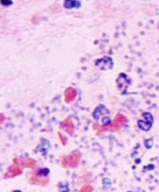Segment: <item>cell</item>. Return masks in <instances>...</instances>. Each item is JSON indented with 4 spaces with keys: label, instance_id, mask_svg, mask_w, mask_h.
Listing matches in <instances>:
<instances>
[{
    "label": "cell",
    "instance_id": "1",
    "mask_svg": "<svg viewBox=\"0 0 159 192\" xmlns=\"http://www.w3.org/2000/svg\"><path fill=\"white\" fill-rule=\"evenodd\" d=\"M127 118L125 115H122V114H118L115 116L113 122L110 124H109L107 126H100L98 125V128H94L98 132H104L106 130H110V131H118L120 128L123 125H125L127 123Z\"/></svg>",
    "mask_w": 159,
    "mask_h": 192
},
{
    "label": "cell",
    "instance_id": "2",
    "mask_svg": "<svg viewBox=\"0 0 159 192\" xmlns=\"http://www.w3.org/2000/svg\"><path fill=\"white\" fill-rule=\"evenodd\" d=\"M81 160V154L78 150H73L70 155L62 159L61 165L63 168H74L78 167Z\"/></svg>",
    "mask_w": 159,
    "mask_h": 192
},
{
    "label": "cell",
    "instance_id": "3",
    "mask_svg": "<svg viewBox=\"0 0 159 192\" xmlns=\"http://www.w3.org/2000/svg\"><path fill=\"white\" fill-rule=\"evenodd\" d=\"M23 167H27L26 160H24V162H23L21 160L15 159L13 165L8 169V173L6 174V177H13L18 176L20 174H21Z\"/></svg>",
    "mask_w": 159,
    "mask_h": 192
},
{
    "label": "cell",
    "instance_id": "4",
    "mask_svg": "<svg viewBox=\"0 0 159 192\" xmlns=\"http://www.w3.org/2000/svg\"><path fill=\"white\" fill-rule=\"evenodd\" d=\"M93 117L97 120H100V118L102 117V123H104V126L110 124V119L109 117V111L104 106L97 107L93 112Z\"/></svg>",
    "mask_w": 159,
    "mask_h": 192
},
{
    "label": "cell",
    "instance_id": "5",
    "mask_svg": "<svg viewBox=\"0 0 159 192\" xmlns=\"http://www.w3.org/2000/svg\"><path fill=\"white\" fill-rule=\"evenodd\" d=\"M144 120H140L138 121V126L139 128L143 131H148L151 128L154 122V117L150 113H144L143 114Z\"/></svg>",
    "mask_w": 159,
    "mask_h": 192
},
{
    "label": "cell",
    "instance_id": "6",
    "mask_svg": "<svg viewBox=\"0 0 159 192\" xmlns=\"http://www.w3.org/2000/svg\"><path fill=\"white\" fill-rule=\"evenodd\" d=\"M60 128L70 135L74 133V125H73V121L70 120V118L65 119L63 122L60 123Z\"/></svg>",
    "mask_w": 159,
    "mask_h": 192
},
{
    "label": "cell",
    "instance_id": "7",
    "mask_svg": "<svg viewBox=\"0 0 159 192\" xmlns=\"http://www.w3.org/2000/svg\"><path fill=\"white\" fill-rule=\"evenodd\" d=\"M49 182V179L48 177H43V176H40L35 173V174L34 176H32L31 179H30V183L34 185H38V186H47Z\"/></svg>",
    "mask_w": 159,
    "mask_h": 192
},
{
    "label": "cell",
    "instance_id": "8",
    "mask_svg": "<svg viewBox=\"0 0 159 192\" xmlns=\"http://www.w3.org/2000/svg\"><path fill=\"white\" fill-rule=\"evenodd\" d=\"M96 65L97 66L100 67V69H107L112 68V66H113V62H112V59L109 58V57H104V58L96 61Z\"/></svg>",
    "mask_w": 159,
    "mask_h": 192
},
{
    "label": "cell",
    "instance_id": "9",
    "mask_svg": "<svg viewBox=\"0 0 159 192\" xmlns=\"http://www.w3.org/2000/svg\"><path fill=\"white\" fill-rule=\"evenodd\" d=\"M77 96V91L72 87L68 88L65 91V102L67 103L72 102L74 101Z\"/></svg>",
    "mask_w": 159,
    "mask_h": 192
},
{
    "label": "cell",
    "instance_id": "10",
    "mask_svg": "<svg viewBox=\"0 0 159 192\" xmlns=\"http://www.w3.org/2000/svg\"><path fill=\"white\" fill-rule=\"evenodd\" d=\"M80 6V3L78 1H65V7L66 8H78Z\"/></svg>",
    "mask_w": 159,
    "mask_h": 192
},
{
    "label": "cell",
    "instance_id": "11",
    "mask_svg": "<svg viewBox=\"0 0 159 192\" xmlns=\"http://www.w3.org/2000/svg\"><path fill=\"white\" fill-rule=\"evenodd\" d=\"M48 141H46V140H44V139H42V144H43V146L42 147H39L38 148V150H40V151H42V152L43 153V154H47V150H49V148H46L45 147V145L47 143Z\"/></svg>",
    "mask_w": 159,
    "mask_h": 192
},
{
    "label": "cell",
    "instance_id": "12",
    "mask_svg": "<svg viewBox=\"0 0 159 192\" xmlns=\"http://www.w3.org/2000/svg\"><path fill=\"white\" fill-rule=\"evenodd\" d=\"M92 190H93V187L91 185H86L82 187L79 192H92Z\"/></svg>",
    "mask_w": 159,
    "mask_h": 192
},
{
    "label": "cell",
    "instance_id": "13",
    "mask_svg": "<svg viewBox=\"0 0 159 192\" xmlns=\"http://www.w3.org/2000/svg\"><path fill=\"white\" fill-rule=\"evenodd\" d=\"M58 136H59L60 139V141H61V143H62V145H66V143H67V137L65 136V135H64L63 133H58Z\"/></svg>",
    "mask_w": 159,
    "mask_h": 192
},
{
    "label": "cell",
    "instance_id": "14",
    "mask_svg": "<svg viewBox=\"0 0 159 192\" xmlns=\"http://www.w3.org/2000/svg\"><path fill=\"white\" fill-rule=\"evenodd\" d=\"M60 192H69V187L67 186V183H64V186H62V183L60 184Z\"/></svg>",
    "mask_w": 159,
    "mask_h": 192
},
{
    "label": "cell",
    "instance_id": "15",
    "mask_svg": "<svg viewBox=\"0 0 159 192\" xmlns=\"http://www.w3.org/2000/svg\"><path fill=\"white\" fill-rule=\"evenodd\" d=\"M144 144H145V147L147 148H151L152 146H153V140L152 139H148V140H146L145 142H144Z\"/></svg>",
    "mask_w": 159,
    "mask_h": 192
},
{
    "label": "cell",
    "instance_id": "16",
    "mask_svg": "<svg viewBox=\"0 0 159 192\" xmlns=\"http://www.w3.org/2000/svg\"><path fill=\"white\" fill-rule=\"evenodd\" d=\"M1 3L3 4V5H11L12 2L11 1H6V0H2V1H0Z\"/></svg>",
    "mask_w": 159,
    "mask_h": 192
},
{
    "label": "cell",
    "instance_id": "17",
    "mask_svg": "<svg viewBox=\"0 0 159 192\" xmlns=\"http://www.w3.org/2000/svg\"><path fill=\"white\" fill-rule=\"evenodd\" d=\"M3 120H4V116H3V115H2V114H0V123L3 122Z\"/></svg>",
    "mask_w": 159,
    "mask_h": 192
},
{
    "label": "cell",
    "instance_id": "18",
    "mask_svg": "<svg viewBox=\"0 0 159 192\" xmlns=\"http://www.w3.org/2000/svg\"><path fill=\"white\" fill-rule=\"evenodd\" d=\"M13 192H21V190H14Z\"/></svg>",
    "mask_w": 159,
    "mask_h": 192
}]
</instances>
